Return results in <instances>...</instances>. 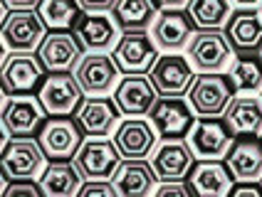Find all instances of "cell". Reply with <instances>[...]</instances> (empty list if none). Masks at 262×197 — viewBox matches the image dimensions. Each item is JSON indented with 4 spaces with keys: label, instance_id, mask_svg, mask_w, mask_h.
<instances>
[{
    "label": "cell",
    "instance_id": "obj_1",
    "mask_svg": "<svg viewBox=\"0 0 262 197\" xmlns=\"http://www.w3.org/2000/svg\"><path fill=\"white\" fill-rule=\"evenodd\" d=\"M235 86L230 74L223 71H201L195 74V82L188 89L190 109L195 111V116H205V118H220L228 111L230 101L235 98Z\"/></svg>",
    "mask_w": 262,
    "mask_h": 197
},
{
    "label": "cell",
    "instance_id": "obj_2",
    "mask_svg": "<svg viewBox=\"0 0 262 197\" xmlns=\"http://www.w3.org/2000/svg\"><path fill=\"white\" fill-rule=\"evenodd\" d=\"M47 155H45L40 141L32 136H15L5 143L0 153V170L5 173L8 183L15 180H40L45 173Z\"/></svg>",
    "mask_w": 262,
    "mask_h": 197
},
{
    "label": "cell",
    "instance_id": "obj_3",
    "mask_svg": "<svg viewBox=\"0 0 262 197\" xmlns=\"http://www.w3.org/2000/svg\"><path fill=\"white\" fill-rule=\"evenodd\" d=\"M186 57L198 71H225L235 59V50L225 30H195L186 47Z\"/></svg>",
    "mask_w": 262,
    "mask_h": 197
},
{
    "label": "cell",
    "instance_id": "obj_4",
    "mask_svg": "<svg viewBox=\"0 0 262 197\" xmlns=\"http://www.w3.org/2000/svg\"><path fill=\"white\" fill-rule=\"evenodd\" d=\"M186 141L198 160H225L228 151L235 143V133L225 124V118L218 121V118L195 116L190 131L186 133Z\"/></svg>",
    "mask_w": 262,
    "mask_h": 197
},
{
    "label": "cell",
    "instance_id": "obj_5",
    "mask_svg": "<svg viewBox=\"0 0 262 197\" xmlns=\"http://www.w3.org/2000/svg\"><path fill=\"white\" fill-rule=\"evenodd\" d=\"M74 77L87 96H109L121 82V69L112 55L89 52L74 67Z\"/></svg>",
    "mask_w": 262,
    "mask_h": 197
},
{
    "label": "cell",
    "instance_id": "obj_6",
    "mask_svg": "<svg viewBox=\"0 0 262 197\" xmlns=\"http://www.w3.org/2000/svg\"><path fill=\"white\" fill-rule=\"evenodd\" d=\"M124 155L119 153L114 138L109 141L106 136H89L79 145V151L74 155L77 168L82 170L84 180H112L117 168L121 165Z\"/></svg>",
    "mask_w": 262,
    "mask_h": 197
},
{
    "label": "cell",
    "instance_id": "obj_7",
    "mask_svg": "<svg viewBox=\"0 0 262 197\" xmlns=\"http://www.w3.org/2000/svg\"><path fill=\"white\" fill-rule=\"evenodd\" d=\"M84 131L72 116H52L47 118L37 133L47 160H74L79 145L84 143Z\"/></svg>",
    "mask_w": 262,
    "mask_h": 197
},
{
    "label": "cell",
    "instance_id": "obj_8",
    "mask_svg": "<svg viewBox=\"0 0 262 197\" xmlns=\"http://www.w3.org/2000/svg\"><path fill=\"white\" fill-rule=\"evenodd\" d=\"M0 37L10 52H37L47 37V25L35 10H10L0 25Z\"/></svg>",
    "mask_w": 262,
    "mask_h": 197
},
{
    "label": "cell",
    "instance_id": "obj_9",
    "mask_svg": "<svg viewBox=\"0 0 262 197\" xmlns=\"http://www.w3.org/2000/svg\"><path fill=\"white\" fill-rule=\"evenodd\" d=\"M84 91L72 71H50L40 84L37 98L42 101L47 116H72L84 101Z\"/></svg>",
    "mask_w": 262,
    "mask_h": 197
},
{
    "label": "cell",
    "instance_id": "obj_10",
    "mask_svg": "<svg viewBox=\"0 0 262 197\" xmlns=\"http://www.w3.org/2000/svg\"><path fill=\"white\" fill-rule=\"evenodd\" d=\"M112 57L117 59L121 74H148L161 55L154 37L146 30H139V32H121L117 47L112 50Z\"/></svg>",
    "mask_w": 262,
    "mask_h": 197
},
{
    "label": "cell",
    "instance_id": "obj_11",
    "mask_svg": "<svg viewBox=\"0 0 262 197\" xmlns=\"http://www.w3.org/2000/svg\"><path fill=\"white\" fill-rule=\"evenodd\" d=\"M84 44L74 30H52L35 55L40 57L45 71H72L84 57Z\"/></svg>",
    "mask_w": 262,
    "mask_h": 197
},
{
    "label": "cell",
    "instance_id": "obj_12",
    "mask_svg": "<svg viewBox=\"0 0 262 197\" xmlns=\"http://www.w3.org/2000/svg\"><path fill=\"white\" fill-rule=\"evenodd\" d=\"M148 77L161 96H186L195 82V69L188 57L178 55V52H166L159 57V62L148 71Z\"/></svg>",
    "mask_w": 262,
    "mask_h": 197
},
{
    "label": "cell",
    "instance_id": "obj_13",
    "mask_svg": "<svg viewBox=\"0 0 262 197\" xmlns=\"http://www.w3.org/2000/svg\"><path fill=\"white\" fill-rule=\"evenodd\" d=\"M45 116L47 111L37 96L15 94L5 101V106L0 111V121H3L5 131L10 133V138H15V136H35L47 121Z\"/></svg>",
    "mask_w": 262,
    "mask_h": 197
},
{
    "label": "cell",
    "instance_id": "obj_14",
    "mask_svg": "<svg viewBox=\"0 0 262 197\" xmlns=\"http://www.w3.org/2000/svg\"><path fill=\"white\" fill-rule=\"evenodd\" d=\"M42 62L32 52H10L0 67V84L8 96L32 94L42 82Z\"/></svg>",
    "mask_w": 262,
    "mask_h": 197
},
{
    "label": "cell",
    "instance_id": "obj_15",
    "mask_svg": "<svg viewBox=\"0 0 262 197\" xmlns=\"http://www.w3.org/2000/svg\"><path fill=\"white\" fill-rule=\"evenodd\" d=\"M195 153L188 145L186 136L181 138H161L156 151L151 153V165L161 180H188L190 170L195 165Z\"/></svg>",
    "mask_w": 262,
    "mask_h": 197
},
{
    "label": "cell",
    "instance_id": "obj_16",
    "mask_svg": "<svg viewBox=\"0 0 262 197\" xmlns=\"http://www.w3.org/2000/svg\"><path fill=\"white\" fill-rule=\"evenodd\" d=\"M159 131L151 124V118L144 116H126L114 131V143L119 153L129 160L148 158L159 145Z\"/></svg>",
    "mask_w": 262,
    "mask_h": 197
},
{
    "label": "cell",
    "instance_id": "obj_17",
    "mask_svg": "<svg viewBox=\"0 0 262 197\" xmlns=\"http://www.w3.org/2000/svg\"><path fill=\"white\" fill-rule=\"evenodd\" d=\"M193 32H195V22L190 17L188 8H183V10H159L154 25H151V37L163 52L186 50Z\"/></svg>",
    "mask_w": 262,
    "mask_h": 197
},
{
    "label": "cell",
    "instance_id": "obj_18",
    "mask_svg": "<svg viewBox=\"0 0 262 197\" xmlns=\"http://www.w3.org/2000/svg\"><path fill=\"white\" fill-rule=\"evenodd\" d=\"M161 138H181L186 136L195 121V111L190 109L188 98L183 96H159L148 113Z\"/></svg>",
    "mask_w": 262,
    "mask_h": 197
},
{
    "label": "cell",
    "instance_id": "obj_19",
    "mask_svg": "<svg viewBox=\"0 0 262 197\" xmlns=\"http://www.w3.org/2000/svg\"><path fill=\"white\" fill-rule=\"evenodd\" d=\"M159 96L148 74H126L114 89V101L124 116H148Z\"/></svg>",
    "mask_w": 262,
    "mask_h": 197
},
{
    "label": "cell",
    "instance_id": "obj_20",
    "mask_svg": "<svg viewBox=\"0 0 262 197\" xmlns=\"http://www.w3.org/2000/svg\"><path fill=\"white\" fill-rule=\"evenodd\" d=\"M77 37L82 40V44L89 52H106L114 50L121 37L117 20L106 13H82L77 25H74Z\"/></svg>",
    "mask_w": 262,
    "mask_h": 197
},
{
    "label": "cell",
    "instance_id": "obj_21",
    "mask_svg": "<svg viewBox=\"0 0 262 197\" xmlns=\"http://www.w3.org/2000/svg\"><path fill=\"white\" fill-rule=\"evenodd\" d=\"M225 35L233 44L235 55L243 52H260L262 50V15L260 8H237L233 10Z\"/></svg>",
    "mask_w": 262,
    "mask_h": 197
},
{
    "label": "cell",
    "instance_id": "obj_22",
    "mask_svg": "<svg viewBox=\"0 0 262 197\" xmlns=\"http://www.w3.org/2000/svg\"><path fill=\"white\" fill-rule=\"evenodd\" d=\"M77 121L84 131V136H109L119 124V111L114 96H87L82 101V106L77 109Z\"/></svg>",
    "mask_w": 262,
    "mask_h": 197
},
{
    "label": "cell",
    "instance_id": "obj_23",
    "mask_svg": "<svg viewBox=\"0 0 262 197\" xmlns=\"http://www.w3.org/2000/svg\"><path fill=\"white\" fill-rule=\"evenodd\" d=\"M112 180H114V185H117L119 195L144 197V195H148V192L156 190L159 175H156V170H154V165H151V160H146V158H139V160L124 158Z\"/></svg>",
    "mask_w": 262,
    "mask_h": 197
},
{
    "label": "cell",
    "instance_id": "obj_24",
    "mask_svg": "<svg viewBox=\"0 0 262 197\" xmlns=\"http://www.w3.org/2000/svg\"><path fill=\"white\" fill-rule=\"evenodd\" d=\"M225 165L230 168L235 183L262 180V143L252 141V136L237 138L225 155Z\"/></svg>",
    "mask_w": 262,
    "mask_h": 197
},
{
    "label": "cell",
    "instance_id": "obj_25",
    "mask_svg": "<svg viewBox=\"0 0 262 197\" xmlns=\"http://www.w3.org/2000/svg\"><path fill=\"white\" fill-rule=\"evenodd\" d=\"M188 183L193 185V192L205 197H223L230 195L235 178L230 168L220 160H198L188 175Z\"/></svg>",
    "mask_w": 262,
    "mask_h": 197
},
{
    "label": "cell",
    "instance_id": "obj_26",
    "mask_svg": "<svg viewBox=\"0 0 262 197\" xmlns=\"http://www.w3.org/2000/svg\"><path fill=\"white\" fill-rule=\"evenodd\" d=\"M223 118L235 136H262V96L235 94Z\"/></svg>",
    "mask_w": 262,
    "mask_h": 197
},
{
    "label": "cell",
    "instance_id": "obj_27",
    "mask_svg": "<svg viewBox=\"0 0 262 197\" xmlns=\"http://www.w3.org/2000/svg\"><path fill=\"white\" fill-rule=\"evenodd\" d=\"M82 185H84V175L74 160H50V165L40 175V187L47 197L79 195Z\"/></svg>",
    "mask_w": 262,
    "mask_h": 197
},
{
    "label": "cell",
    "instance_id": "obj_28",
    "mask_svg": "<svg viewBox=\"0 0 262 197\" xmlns=\"http://www.w3.org/2000/svg\"><path fill=\"white\" fill-rule=\"evenodd\" d=\"M156 0H117L112 17L117 20L121 32H139V30H151L156 15H159Z\"/></svg>",
    "mask_w": 262,
    "mask_h": 197
},
{
    "label": "cell",
    "instance_id": "obj_29",
    "mask_svg": "<svg viewBox=\"0 0 262 197\" xmlns=\"http://www.w3.org/2000/svg\"><path fill=\"white\" fill-rule=\"evenodd\" d=\"M230 79L237 94H255L262 91V55L260 52H243L230 64Z\"/></svg>",
    "mask_w": 262,
    "mask_h": 197
},
{
    "label": "cell",
    "instance_id": "obj_30",
    "mask_svg": "<svg viewBox=\"0 0 262 197\" xmlns=\"http://www.w3.org/2000/svg\"><path fill=\"white\" fill-rule=\"evenodd\" d=\"M188 13L198 30H223L233 15V0H190Z\"/></svg>",
    "mask_w": 262,
    "mask_h": 197
},
{
    "label": "cell",
    "instance_id": "obj_31",
    "mask_svg": "<svg viewBox=\"0 0 262 197\" xmlns=\"http://www.w3.org/2000/svg\"><path fill=\"white\" fill-rule=\"evenodd\" d=\"M37 13L50 30H74L84 10L79 0H42L37 5Z\"/></svg>",
    "mask_w": 262,
    "mask_h": 197
},
{
    "label": "cell",
    "instance_id": "obj_32",
    "mask_svg": "<svg viewBox=\"0 0 262 197\" xmlns=\"http://www.w3.org/2000/svg\"><path fill=\"white\" fill-rule=\"evenodd\" d=\"M82 197H117L119 190L114 180H87L79 190Z\"/></svg>",
    "mask_w": 262,
    "mask_h": 197
},
{
    "label": "cell",
    "instance_id": "obj_33",
    "mask_svg": "<svg viewBox=\"0 0 262 197\" xmlns=\"http://www.w3.org/2000/svg\"><path fill=\"white\" fill-rule=\"evenodd\" d=\"M159 197H168V195H176V197H188L193 192V185L190 183H183V180H161V185L154 190Z\"/></svg>",
    "mask_w": 262,
    "mask_h": 197
},
{
    "label": "cell",
    "instance_id": "obj_34",
    "mask_svg": "<svg viewBox=\"0 0 262 197\" xmlns=\"http://www.w3.org/2000/svg\"><path fill=\"white\" fill-rule=\"evenodd\" d=\"M5 195L8 197H13V195L37 197V195H45V192H42V187H40V180H15V183H8Z\"/></svg>",
    "mask_w": 262,
    "mask_h": 197
},
{
    "label": "cell",
    "instance_id": "obj_35",
    "mask_svg": "<svg viewBox=\"0 0 262 197\" xmlns=\"http://www.w3.org/2000/svg\"><path fill=\"white\" fill-rule=\"evenodd\" d=\"M84 13H112L117 0H79Z\"/></svg>",
    "mask_w": 262,
    "mask_h": 197
},
{
    "label": "cell",
    "instance_id": "obj_36",
    "mask_svg": "<svg viewBox=\"0 0 262 197\" xmlns=\"http://www.w3.org/2000/svg\"><path fill=\"white\" fill-rule=\"evenodd\" d=\"M230 195H252V197H262V180L257 183H237L233 185V190H230Z\"/></svg>",
    "mask_w": 262,
    "mask_h": 197
},
{
    "label": "cell",
    "instance_id": "obj_37",
    "mask_svg": "<svg viewBox=\"0 0 262 197\" xmlns=\"http://www.w3.org/2000/svg\"><path fill=\"white\" fill-rule=\"evenodd\" d=\"M42 0H5V5L10 10H35Z\"/></svg>",
    "mask_w": 262,
    "mask_h": 197
},
{
    "label": "cell",
    "instance_id": "obj_38",
    "mask_svg": "<svg viewBox=\"0 0 262 197\" xmlns=\"http://www.w3.org/2000/svg\"><path fill=\"white\" fill-rule=\"evenodd\" d=\"M188 3L190 0H156L161 10H183V8H188Z\"/></svg>",
    "mask_w": 262,
    "mask_h": 197
},
{
    "label": "cell",
    "instance_id": "obj_39",
    "mask_svg": "<svg viewBox=\"0 0 262 197\" xmlns=\"http://www.w3.org/2000/svg\"><path fill=\"white\" fill-rule=\"evenodd\" d=\"M10 141V133L5 131V126H3V121H0V153H3V148H5V143Z\"/></svg>",
    "mask_w": 262,
    "mask_h": 197
},
{
    "label": "cell",
    "instance_id": "obj_40",
    "mask_svg": "<svg viewBox=\"0 0 262 197\" xmlns=\"http://www.w3.org/2000/svg\"><path fill=\"white\" fill-rule=\"evenodd\" d=\"M233 3H237L240 8H255V5H260V0H233Z\"/></svg>",
    "mask_w": 262,
    "mask_h": 197
},
{
    "label": "cell",
    "instance_id": "obj_41",
    "mask_svg": "<svg viewBox=\"0 0 262 197\" xmlns=\"http://www.w3.org/2000/svg\"><path fill=\"white\" fill-rule=\"evenodd\" d=\"M5 57H8V47H5V42H3V37H0V67H3Z\"/></svg>",
    "mask_w": 262,
    "mask_h": 197
},
{
    "label": "cell",
    "instance_id": "obj_42",
    "mask_svg": "<svg viewBox=\"0 0 262 197\" xmlns=\"http://www.w3.org/2000/svg\"><path fill=\"white\" fill-rule=\"evenodd\" d=\"M5 187H8V178H5V173L0 170V195H5Z\"/></svg>",
    "mask_w": 262,
    "mask_h": 197
},
{
    "label": "cell",
    "instance_id": "obj_43",
    "mask_svg": "<svg viewBox=\"0 0 262 197\" xmlns=\"http://www.w3.org/2000/svg\"><path fill=\"white\" fill-rule=\"evenodd\" d=\"M5 17H8V5H5V0H0V25H3Z\"/></svg>",
    "mask_w": 262,
    "mask_h": 197
},
{
    "label": "cell",
    "instance_id": "obj_44",
    "mask_svg": "<svg viewBox=\"0 0 262 197\" xmlns=\"http://www.w3.org/2000/svg\"><path fill=\"white\" fill-rule=\"evenodd\" d=\"M8 94H5V89H3V84H0V111H3V106H5V101H8Z\"/></svg>",
    "mask_w": 262,
    "mask_h": 197
},
{
    "label": "cell",
    "instance_id": "obj_45",
    "mask_svg": "<svg viewBox=\"0 0 262 197\" xmlns=\"http://www.w3.org/2000/svg\"><path fill=\"white\" fill-rule=\"evenodd\" d=\"M257 8H260V15H262V0H260V5H257Z\"/></svg>",
    "mask_w": 262,
    "mask_h": 197
},
{
    "label": "cell",
    "instance_id": "obj_46",
    "mask_svg": "<svg viewBox=\"0 0 262 197\" xmlns=\"http://www.w3.org/2000/svg\"><path fill=\"white\" fill-rule=\"evenodd\" d=\"M260 55H262V50H260Z\"/></svg>",
    "mask_w": 262,
    "mask_h": 197
},
{
    "label": "cell",
    "instance_id": "obj_47",
    "mask_svg": "<svg viewBox=\"0 0 262 197\" xmlns=\"http://www.w3.org/2000/svg\"><path fill=\"white\" fill-rule=\"evenodd\" d=\"M260 96H262V91H260Z\"/></svg>",
    "mask_w": 262,
    "mask_h": 197
}]
</instances>
